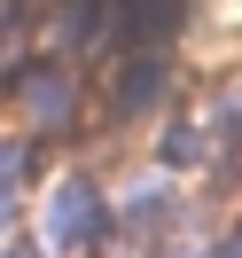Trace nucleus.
Returning a JSON list of instances; mask_svg holds the SVG:
<instances>
[{
  "label": "nucleus",
  "instance_id": "f03ea898",
  "mask_svg": "<svg viewBox=\"0 0 242 258\" xmlns=\"http://www.w3.org/2000/svg\"><path fill=\"white\" fill-rule=\"evenodd\" d=\"M24 102H32V110H47L39 125H63V110H70V79H63V71H47V79H32V94H24Z\"/></svg>",
  "mask_w": 242,
  "mask_h": 258
},
{
  "label": "nucleus",
  "instance_id": "f257e3e1",
  "mask_svg": "<svg viewBox=\"0 0 242 258\" xmlns=\"http://www.w3.org/2000/svg\"><path fill=\"white\" fill-rule=\"evenodd\" d=\"M47 219H55V235H86V227H94L102 219V196L94 188H86V180H70V188H55V211H47Z\"/></svg>",
  "mask_w": 242,
  "mask_h": 258
}]
</instances>
